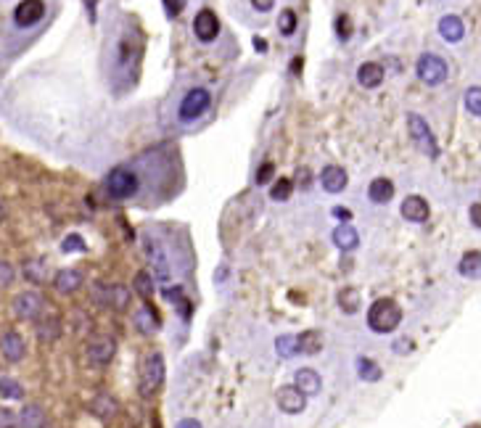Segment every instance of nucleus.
I'll return each instance as SVG.
<instances>
[{"mask_svg":"<svg viewBox=\"0 0 481 428\" xmlns=\"http://www.w3.org/2000/svg\"><path fill=\"white\" fill-rule=\"evenodd\" d=\"M402 323V309L394 299H376L368 309V328L373 333H392Z\"/></svg>","mask_w":481,"mask_h":428,"instance_id":"1","label":"nucleus"},{"mask_svg":"<svg viewBox=\"0 0 481 428\" xmlns=\"http://www.w3.org/2000/svg\"><path fill=\"white\" fill-rule=\"evenodd\" d=\"M164 376H167V365H164V357L159 352H151L146 360H143V368H140V396H154L161 383H164Z\"/></svg>","mask_w":481,"mask_h":428,"instance_id":"2","label":"nucleus"},{"mask_svg":"<svg viewBox=\"0 0 481 428\" xmlns=\"http://www.w3.org/2000/svg\"><path fill=\"white\" fill-rule=\"evenodd\" d=\"M209 103H212V93H209L206 87H190L188 93L183 95L180 106H177V120L186 124V122H193V120H199V117H204Z\"/></svg>","mask_w":481,"mask_h":428,"instance_id":"3","label":"nucleus"},{"mask_svg":"<svg viewBox=\"0 0 481 428\" xmlns=\"http://www.w3.org/2000/svg\"><path fill=\"white\" fill-rule=\"evenodd\" d=\"M103 185L109 190V196H114V199H130V196H135L137 193V174L130 167H114V170L106 174V180H103Z\"/></svg>","mask_w":481,"mask_h":428,"instance_id":"4","label":"nucleus"},{"mask_svg":"<svg viewBox=\"0 0 481 428\" xmlns=\"http://www.w3.org/2000/svg\"><path fill=\"white\" fill-rule=\"evenodd\" d=\"M407 130H410L412 143L429 156V159H436V156H439V143H436V137L431 133L429 122L423 120L421 114H415V111L407 114Z\"/></svg>","mask_w":481,"mask_h":428,"instance_id":"5","label":"nucleus"},{"mask_svg":"<svg viewBox=\"0 0 481 428\" xmlns=\"http://www.w3.org/2000/svg\"><path fill=\"white\" fill-rule=\"evenodd\" d=\"M415 74H418V80H421L423 85L436 87L447 80L449 69H447V61L442 56H436V53H423V56L418 58V64H415Z\"/></svg>","mask_w":481,"mask_h":428,"instance_id":"6","label":"nucleus"},{"mask_svg":"<svg viewBox=\"0 0 481 428\" xmlns=\"http://www.w3.org/2000/svg\"><path fill=\"white\" fill-rule=\"evenodd\" d=\"M143 251H146L148 267L154 270L156 280L167 283V280L172 278V270H170V262H167V254H164V249H161V243L154 240L151 236H146V238H143Z\"/></svg>","mask_w":481,"mask_h":428,"instance_id":"7","label":"nucleus"},{"mask_svg":"<svg viewBox=\"0 0 481 428\" xmlns=\"http://www.w3.org/2000/svg\"><path fill=\"white\" fill-rule=\"evenodd\" d=\"M45 309V299L40 291H24L14 299V315L19 320H37Z\"/></svg>","mask_w":481,"mask_h":428,"instance_id":"8","label":"nucleus"},{"mask_svg":"<svg viewBox=\"0 0 481 428\" xmlns=\"http://www.w3.org/2000/svg\"><path fill=\"white\" fill-rule=\"evenodd\" d=\"M85 354L90 365L103 368V365H109V362L114 360V354H117V341H114L111 336H96L93 341L87 343Z\"/></svg>","mask_w":481,"mask_h":428,"instance_id":"9","label":"nucleus"},{"mask_svg":"<svg viewBox=\"0 0 481 428\" xmlns=\"http://www.w3.org/2000/svg\"><path fill=\"white\" fill-rule=\"evenodd\" d=\"M193 34L201 40V43H214L217 34H220V19L212 8H201L196 19H193Z\"/></svg>","mask_w":481,"mask_h":428,"instance_id":"10","label":"nucleus"},{"mask_svg":"<svg viewBox=\"0 0 481 428\" xmlns=\"http://www.w3.org/2000/svg\"><path fill=\"white\" fill-rule=\"evenodd\" d=\"M43 16H45V3L43 0H21L14 8V24L21 30L34 27Z\"/></svg>","mask_w":481,"mask_h":428,"instance_id":"11","label":"nucleus"},{"mask_svg":"<svg viewBox=\"0 0 481 428\" xmlns=\"http://www.w3.org/2000/svg\"><path fill=\"white\" fill-rule=\"evenodd\" d=\"M0 354L5 362H21L24 354H27V341L24 336L16 333V330H5L0 336Z\"/></svg>","mask_w":481,"mask_h":428,"instance_id":"12","label":"nucleus"},{"mask_svg":"<svg viewBox=\"0 0 481 428\" xmlns=\"http://www.w3.org/2000/svg\"><path fill=\"white\" fill-rule=\"evenodd\" d=\"M275 402H278L280 410L289 412V415H299V412H304V407H307V396L302 394L296 386H283V389H278Z\"/></svg>","mask_w":481,"mask_h":428,"instance_id":"13","label":"nucleus"},{"mask_svg":"<svg viewBox=\"0 0 481 428\" xmlns=\"http://www.w3.org/2000/svg\"><path fill=\"white\" fill-rule=\"evenodd\" d=\"M399 212H402V217H405L407 223H426L431 214V206L423 196H415V193H412V196H407V199L402 201Z\"/></svg>","mask_w":481,"mask_h":428,"instance_id":"14","label":"nucleus"},{"mask_svg":"<svg viewBox=\"0 0 481 428\" xmlns=\"http://www.w3.org/2000/svg\"><path fill=\"white\" fill-rule=\"evenodd\" d=\"M293 386L304 396H315L320 394V389H323V378H320L317 370H312V368H299L296 376H293Z\"/></svg>","mask_w":481,"mask_h":428,"instance_id":"15","label":"nucleus"},{"mask_svg":"<svg viewBox=\"0 0 481 428\" xmlns=\"http://www.w3.org/2000/svg\"><path fill=\"white\" fill-rule=\"evenodd\" d=\"M320 185L328 190V193H342L346 185H349V174L344 167L339 164H328L326 170L320 172Z\"/></svg>","mask_w":481,"mask_h":428,"instance_id":"16","label":"nucleus"},{"mask_svg":"<svg viewBox=\"0 0 481 428\" xmlns=\"http://www.w3.org/2000/svg\"><path fill=\"white\" fill-rule=\"evenodd\" d=\"M82 273L80 270H74V267H64V270H58L56 273V278H53V289L58 293H64V296H69V293H74L80 286H82Z\"/></svg>","mask_w":481,"mask_h":428,"instance_id":"17","label":"nucleus"},{"mask_svg":"<svg viewBox=\"0 0 481 428\" xmlns=\"http://www.w3.org/2000/svg\"><path fill=\"white\" fill-rule=\"evenodd\" d=\"M19 428H45L48 426V415L40 405H24L21 412L16 415Z\"/></svg>","mask_w":481,"mask_h":428,"instance_id":"18","label":"nucleus"},{"mask_svg":"<svg viewBox=\"0 0 481 428\" xmlns=\"http://www.w3.org/2000/svg\"><path fill=\"white\" fill-rule=\"evenodd\" d=\"M333 243H336V249H342V251H355L357 246H360V233H357V227L349 223L339 225L336 230H333Z\"/></svg>","mask_w":481,"mask_h":428,"instance_id":"19","label":"nucleus"},{"mask_svg":"<svg viewBox=\"0 0 481 428\" xmlns=\"http://www.w3.org/2000/svg\"><path fill=\"white\" fill-rule=\"evenodd\" d=\"M383 77H386V71H383V67L376 64V61H365V64H360V69H357V82H360L365 90L378 87L383 82Z\"/></svg>","mask_w":481,"mask_h":428,"instance_id":"20","label":"nucleus"},{"mask_svg":"<svg viewBox=\"0 0 481 428\" xmlns=\"http://www.w3.org/2000/svg\"><path fill=\"white\" fill-rule=\"evenodd\" d=\"M439 34L445 37L447 43H460L465 37V24L460 16L455 14H447V16L439 19Z\"/></svg>","mask_w":481,"mask_h":428,"instance_id":"21","label":"nucleus"},{"mask_svg":"<svg viewBox=\"0 0 481 428\" xmlns=\"http://www.w3.org/2000/svg\"><path fill=\"white\" fill-rule=\"evenodd\" d=\"M368 199L373 204H389L394 199V183L389 177H376L370 185H368Z\"/></svg>","mask_w":481,"mask_h":428,"instance_id":"22","label":"nucleus"},{"mask_svg":"<svg viewBox=\"0 0 481 428\" xmlns=\"http://www.w3.org/2000/svg\"><path fill=\"white\" fill-rule=\"evenodd\" d=\"M90 412H93L98 420H111V418L120 412V405H117V399L111 394H98V396H93V402H90Z\"/></svg>","mask_w":481,"mask_h":428,"instance_id":"23","label":"nucleus"},{"mask_svg":"<svg viewBox=\"0 0 481 428\" xmlns=\"http://www.w3.org/2000/svg\"><path fill=\"white\" fill-rule=\"evenodd\" d=\"M21 275H24V280H30L34 286H43L45 283V278H48V270H45V262L37 257H30L21 262Z\"/></svg>","mask_w":481,"mask_h":428,"instance_id":"24","label":"nucleus"},{"mask_svg":"<svg viewBox=\"0 0 481 428\" xmlns=\"http://www.w3.org/2000/svg\"><path fill=\"white\" fill-rule=\"evenodd\" d=\"M458 273L468 280H479L481 278V251H465L458 262Z\"/></svg>","mask_w":481,"mask_h":428,"instance_id":"25","label":"nucleus"},{"mask_svg":"<svg viewBox=\"0 0 481 428\" xmlns=\"http://www.w3.org/2000/svg\"><path fill=\"white\" fill-rule=\"evenodd\" d=\"M135 328L140 330V333H146V336H151V333H156L159 330V317H156V312L148 304H143V307L135 312Z\"/></svg>","mask_w":481,"mask_h":428,"instance_id":"26","label":"nucleus"},{"mask_svg":"<svg viewBox=\"0 0 481 428\" xmlns=\"http://www.w3.org/2000/svg\"><path fill=\"white\" fill-rule=\"evenodd\" d=\"M61 336V323L58 317H37V339L40 341H56Z\"/></svg>","mask_w":481,"mask_h":428,"instance_id":"27","label":"nucleus"},{"mask_svg":"<svg viewBox=\"0 0 481 428\" xmlns=\"http://www.w3.org/2000/svg\"><path fill=\"white\" fill-rule=\"evenodd\" d=\"M130 289L127 286H122V283H114V286H109V307L122 312V309L130 307Z\"/></svg>","mask_w":481,"mask_h":428,"instance_id":"28","label":"nucleus"},{"mask_svg":"<svg viewBox=\"0 0 481 428\" xmlns=\"http://www.w3.org/2000/svg\"><path fill=\"white\" fill-rule=\"evenodd\" d=\"M299 354H317L323 349V339L317 330H307V333H299Z\"/></svg>","mask_w":481,"mask_h":428,"instance_id":"29","label":"nucleus"},{"mask_svg":"<svg viewBox=\"0 0 481 428\" xmlns=\"http://www.w3.org/2000/svg\"><path fill=\"white\" fill-rule=\"evenodd\" d=\"M336 302H339V307H342V312H346V315H355L357 309H360V293L355 291V289H342L339 291V296H336Z\"/></svg>","mask_w":481,"mask_h":428,"instance_id":"30","label":"nucleus"},{"mask_svg":"<svg viewBox=\"0 0 481 428\" xmlns=\"http://www.w3.org/2000/svg\"><path fill=\"white\" fill-rule=\"evenodd\" d=\"M164 299L170 302V304H175V307L180 309V315L183 317H188L190 315V304H188V299H186V291L180 289V286H172V289H164Z\"/></svg>","mask_w":481,"mask_h":428,"instance_id":"31","label":"nucleus"},{"mask_svg":"<svg viewBox=\"0 0 481 428\" xmlns=\"http://www.w3.org/2000/svg\"><path fill=\"white\" fill-rule=\"evenodd\" d=\"M275 352H278L283 360L296 357V354H299V339H296V336H278V339H275Z\"/></svg>","mask_w":481,"mask_h":428,"instance_id":"32","label":"nucleus"},{"mask_svg":"<svg viewBox=\"0 0 481 428\" xmlns=\"http://www.w3.org/2000/svg\"><path fill=\"white\" fill-rule=\"evenodd\" d=\"M133 289L137 291V296L151 299V293H154V275L148 273V270H140L135 275V280H133Z\"/></svg>","mask_w":481,"mask_h":428,"instance_id":"33","label":"nucleus"},{"mask_svg":"<svg viewBox=\"0 0 481 428\" xmlns=\"http://www.w3.org/2000/svg\"><path fill=\"white\" fill-rule=\"evenodd\" d=\"M0 396L3 399H24V386L19 383L16 378L3 376L0 378Z\"/></svg>","mask_w":481,"mask_h":428,"instance_id":"34","label":"nucleus"},{"mask_svg":"<svg viewBox=\"0 0 481 428\" xmlns=\"http://www.w3.org/2000/svg\"><path fill=\"white\" fill-rule=\"evenodd\" d=\"M357 376L362 381H368V383H373V381L381 378V368L370 357H357Z\"/></svg>","mask_w":481,"mask_h":428,"instance_id":"35","label":"nucleus"},{"mask_svg":"<svg viewBox=\"0 0 481 428\" xmlns=\"http://www.w3.org/2000/svg\"><path fill=\"white\" fill-rule=\"evenodd\" d=\"M293 193V180L289 177H278L273 185H270V199L273 201H286V199H291Z\"/></svg>","mask_w":481,"mask_h":428,"instance_id":"36","label":"nucleus"},{"mask_svg":"<svg viewBox=\"0 0 481 428\" xmlns=\"http://www.w3.org/2000/svg\"><path fill=\"white\" fill-rule=\"evenodd\" d=\"M296 24H299L296 14H293L291 8H283L280 16H278V32L283 34V37H291L296 32Z\"/></svg>","mask_w":481,"mask_h":428,"instance_id":"37","label":"nucleus"},{"mask_svg":"<svg viewBox=\"0 0 481 428\" xmlns=\"http://www.w3.org/2000/svg\"><path fill=\"white\" fill-rule=\"evenodd\" d=\"M465 109H468V114H473V117H481V87L473 85L465 90Z\"/></svg>","mask_w":481,"mask_h":428,"instance_id":"38","label":"nucleus"},{"mask_svg":"<svg viewBox=\"0 0 481 428\" xmlns=\"http://www.w3.org/2000/svg\"><path fill=\"white\" fill-rule=\"evenodd\" d=\"M61 251L64 254H74V251H85V240L80 233H69L67 238L61 240Z\"/></svg>","mask_w":481,"mask_h":428,"instance_id":"39","label":"nucleus"},{"mask_svg":"<svg viewBox=\"0 0 481 428\" xmlns=\"http://www.w3.org/2000/svg\"><path fill=\"white\" fill-rule=\"evenodd\" d=\"M14 280H16V267H14L11 262L0 259V291H3V289H8Z\"/></svg>","mask_w":481,"mask_h":428,"instance_id":"40","label":"nucleus"},{"mask_svg":"<svg viewBox=\"0 0 481 428\" xmlns=\"http://www.w3.org/2000/svg\"><path fill=\"white\" fill-rule=\"evenodd\" d=\"M273 174H275V164L273 161H262L259 164V170H257V185H270V180H273Z\"/></svg>","mask_w":481,"mask_h":428,"instance_id":"41","label":"nucleus"},{"mask_svg":"<svg viewBox=\"0 0 481 428\" xmlns=\"http://www.w3.org/2000/svg\"><path fill=\"white\" fill-rule=\"evenodd\" d=\"M93 302L101 304V307H109V286L96 283V286H93Z\"/></svg>","mask_w":481,"mask_h":428,"instance_id":"42","label":"nucleus"},{"mask_svg":"<svg viewBox=\"0 0 481 428\" xmlns=\"http://www.w3.org/2000/svg\"><path fill=\"white\" fill-rule=\"evenodd\" d=\"M164 3V11H167V16L170 19H177L180 16V11L186 8V0H161Z\"/></svg>","mask_w":481,"mask_h":428,"instance_id":"43","label":"nucleus"},{"mask_svg":"<svg viewBox=\"0 0 481 428\" xmlns=\"http://www.w3.org/2000/svg\"><path fill=\"white\" fill-rule=\"evenodd\" d=\"M309 185H312V172L307 167H299L296 180H293V188H309Z\"/></svg>","mask_w":481,"mask_h":428,"instance_id":"44","label":"nucleus"},{"mask_svg":"<svg viewBox=\"0 0 481 428\" xmlns=\"http://www.w3.org/2000/svg\"><path fill=\"white\" fill-rule=\"evenodd\" d=\"M349 32H352V27H349V16L342 14V16L336 19V34H339L342 40H349Z\"/></svg>","mask_w":481,"mask_h":428,"instance_id":"45","label":"nucleus"},{"mask_svg":"<svg viewBox=\"0 0 481 428\" xmlns=\"http://www.w3.org/2000/svg\"><path fill=\"white\" fill-rule=\"evenodd\" d=\"M16 426V415L8 407H0V428H14Z\"/></svg>","mask_w":481,"mask_h":428,"instance_id":"46","label":"nucleus"},{"mask_svg":"<svg viewBox=\"0 0 481 428\" xmlns=\"http://www.w3.org/2000/svg\"><path fill=\"white\" fill-rule=\"evenodd\" d=\"M468 220H471L473 227H479V230H481V201L471 204V209H468Z\"/></svg>","mask_w":481,"mask_h":428,"instance_id":"47","label":"nucleus"},{"mask_svg":"<svg viewBox=\"0 0 481 428\" xmlns=\"http://www.w3.org/2000/svg\"><path fill=\"white\" fill-rule=\"evenodd\" d=\"M251 5H254L257 11H262V14H265V11H270V8H273L275 0H251Z\"/></svg>","mask_w":481,"mask_h":428,"instance_id":"48","label":"nucleus"},{"mask_svg":"<svg viewBox=\"0 0 481 428\" xmlns=\"http://www.w3.org/2000/svg\"><path fill=\"white\" fill-rule=\"evenodd\" d=\"M333 217H339V220H349L352 217V212L346 209V206H333V212H331Z\"/></svg>","mask_w":481,"mask_h":428,"instance_id":"49","label":"nucleus"},{"mask_svg":"<svg viewBox=\"0 0 481 428\" xmlns=\"http://www.w3.org/2000/svg\"><path fill=\"white\" fill-rule=\"evenodd\" d=\"M175 428H204V426H201L196 418H183V420H180V423H177Z\"/></svg>","mask_w":481,"mask_h":428,"instance_id":"50","label":"nucleus"},{"mask_svg":"<svg viewBox=\"0 0 481 428\" xmlns=\"http://www.w3.org/2000/svg\"><path fill=\"white\" fill-rule=\"evenodd\" d=\"M396 349H402V352H407V349H410V341H407V339H402V343H394V352Z\"/></svg>","mask_w":481,"mask_h":428,"instance_id":"51","label":"nucleus"},{"mask_svg":"<svg viewBox=\"0 0 481 428\" xmlns=\"http://www.w3.org/2000/svg\"><path fill=\"white\" fill-rule=\"evenodd\" d=\"M3 217H5V209H3V204H0V223H3Z\"/></svg>","mask_w":481,"mask_h":428,"instance_id":"52","label":"nucleus"},{"mask_svg":"<svg viewBox=\"0 0 481 428\" xmlns=\"http://www.w3.org/2000/svg\"><path fill=\"white\" fill-rule=\"evenodd\" d=\"M465 428H481L479 423H471V426H465Z\"/></svg>","mask_w":481,"mask_h":428,"instance_id":"53","label":"nucleus"}]
</instances>
